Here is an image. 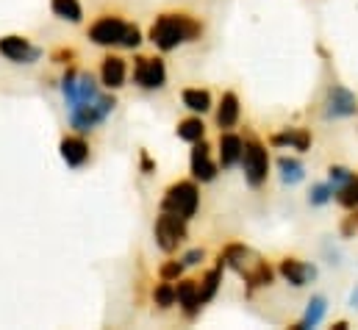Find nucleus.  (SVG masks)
<instances>
[{"label":"nucleus","instance_id":"ddd939ff","mask_svg":"<svg viewBox=\"0 0 358 330\" xmlns=\"http://www.w3.org/2000/svg\"><path fill=\"white\" fill-rule=\"evenodd\" d=\"M176 303H178L180 308H183V314L192 320V317H197V311H200V289H197V280H178V286H176Z\"/></svg>","mask_w":358,"mask_h":330},{"label":"nucleus","instance_id":"0eeeda50","mask_svg":"<svg viewBox=\"0 0 358 330\" xmlns=\"http://www.w3.org/2000/svg\"><path fill=\"white\" fill-rule=\"evenodd\" d=\"M358 111L353 92H348L345 86H331L328 97H325V117L328 120H339V117H353Z\"/></svg>","mask_w":358,"mask_h":330},{"label":"nucleus","instance_id":"f257e3e1","mask_svg":"<svg viewBox=\"0 0 358 330\" xmlns=\"http://www.w3.org/2000/svg\"><path fill=\"white\" fill-rule=\"evenodd\" d=\"M200 36V22L189 14H162L150 28V42L159 50H176L183 42H194Z\"/></svg>","mask_w":358,"mask_h":330},{"label":"nucleus","instance_id":"c756f323","mask_svg":"<svg viewBox=\"0 0 358 330\" xmlns=\"http://www.w3.org/2000/svg\"><path fill=\"white\" fill-rule=\"evenodd\" d=\"M203 258H206L203 250H189V252L183 255V266H194V264H200Z\"/></svg>","mask_w":358,"mask_h":330},{"label":"nucleus","instance_id":"2eb2a0df","mask_svg":"<svg viewBox=\"0 0 358 330\" xmlns=\"http://www.w3.org/2000/svg\"><path fill=\"white\" fill-rule=\"evenodd\" d=\"M236 122H239V97L234 92H225L222 100H220V108H217V125L222 131H228Z\"/></svg>","mask_w":358,"mask_h":330},{"label":"nucleus","instance_id":"9d476101","mask_svg":"<svg viewBox=\"0 0 358 330\" xmlns=\"http://www.w3.org/2000/svg\"><path fill=\"white\" fill-rule=\"evenodd\" d=\"M59 148H62V159L67 162V166H84L90 162V145H87L84 136L67 134Z\"/></svg>","mask_w":358,"mask_h":330},{"label":"nucleus","instance_id":"7c9ffc66","mask_svg":"<svg viewBox=\"0 0 358 330\" xmlns=\"http://www.w3.org/2000/svg\"><path fill=\"white\" fill-rule=\"evenodd\" d=\"M353 231H358V214L342 222V234H345V236H353Z\"/></svg>","mask_w":358,"mask_h":330},{"label":"nucleus","instance_id":"a211bd4d","mask_svg":"<svg viewBox=\"0 0 358 330\" xmlns=\"http://www.w3.org/2000/svg\"><path fill=\"white\" fill-rule=\"evenodd\" d=\"M242 278L248 280V286H250V289H256V286H269V283H272V278H275V272H272V266H269L267 261H256V264H253V269H248Z\"/></svg>","mask_w":358,"mask_h":330},{"label":"nucleus","instance_id":"6ab92c4d","mask_svg":"<svg viewBox=\"0 0 358 330\" xmlns=\"http://www.w3.org/2000/svg\"><path fill=\"white\" fill-rule=\"evenodd\" d=\"M50 8L62 20H70V22H81L84 20V8H81L78 0H50Z\"/></svg>","mask_w":358,"mask_h":330},{"label":"nucleus","instance_id":"2f4dec72","mask_svg":"<svg viewBox=\"0 0 358 330\" xmlns=\"http://www.w3.org/2000/svg\"><path fill=\"white\" fill-rule=\"evenodd\" d=\"M73 56H76V53H73V50H56V53H53V59H56V62H59V64H67V62H70V59H73Z\"/></svg>","mask_w":358,"mask_h":330},{"label":"nucleus","instance_id":"9b49d317","mask_svg":"<svg viewBox=\"0 0 358 330\" xmlns=\"http://www.w3.org/2000/svg\"><path fill=\"white\" fill-rule=\"evenodd\" d=\"M280 275H283L286 283H292L294 289H303L308 280L317 278V269L308 266V264H303V261H297V258H283V261H280Z\"/></svg>","mask_w":358,"mask_h":330},{"label":"nucleus","instance_id":"20e7f679","mask_svg":"<svg viewBox=\"0 0 358 330\" xmlns=\"http://www.w3.org/2000/svg\"><path fill=\"white\" fill-rule=\"evenodd\" d=\"M156 245L164 250V252H176V250L186 242V220L178 214H170V211H162L159 220H156Z\"/></svg>","mask_w":358,"mask_h":330},{"label":"nucleus","instance_id":"aec40b11","mask_svg":"<svg viewBox=\"0 0 358 330\" xmlns=\"http://www.w3.org/2000/svg\"><path fill=\"white\" fill-rule=\"evenodd\" d=\"M180 100H183V106H186V108L200 111V114L211 108V94H208L206 89H183Z\"/></svg>","mask_w":358,"mask_h":330},{"label":"nucleus","instance_id":"cd10ccee","mask_svg":"<svg viewBox=\"0 0 358 330\" xmlns=\"http://www.w3.org/2000/svg\"><path fill=\"white\" fill-rule=\"evenodd\" d=\"M139 42H142L139 28H136V25H128V28H125V34H122V39H120V48L134 50V48H139Z\"/></svg>","mask_w":358,"mask_h":330},{"label":"nucleus","instance_id":"4468645a","mask_svg":"<svg viewBox=\"0 0 358 330\" xmlns=\"http://www.w3.org/2000/svg\"><path fill=\"white\" fill-rule=\"evenodd\" d=\"M242 150H245V142L236 134H222L220 136V166L222 169L236 166L242 162Z\"/></svg>","mask_w":358,"mask_h":330},{"label":"nucleus","instance_id":"f8f14e48","mask_svg":"<svg viewBox=\"0 0 358 330\" xmlns=\"http://www.w3.org/2000/svg\"><path fill=\"white\" fill-rule=\"evenodd\" d=\"M125 76H128V64L122 56H106L100 64V81L106 89H120L125 86Z\"/></svg>","mask_w":358,"mask_h":330},{"label":"nucleus","instance_id":"412c9836","mask_svg":"<svg viewBox=\"0 0 358 330\" xmlns=\"http://www.w3.org/2000/svg\"><path fill=\"white\" fill-rule=\"evenodd\" d=\"M278 169H280V180L283 183H300L303 180V175H306V169H303V164L297 162V159H278Z\"/></svg>","mask_w":358,"mask_h":330},{"label":"nucleus","instance_id":"393cba45","mask_svg":"<svg viewBox=\"0 0 358 330\" xmlns=\"http://www.w3.org/2000/svg\"><path fill=\"white\" fill-rule=\"evenodd\" d=\"M153 303L159 308H173L176 306V283L173 280H164L153 289Z\"/></svg>","mask_w":358,"mask_h":330},{"label":"nucleus","instance_id":"4be33fe9","mask_svg":"<svg viewBox=\"0 0 358 330\" xmlns=\"http://www.w3.org/2000/svg\"><path fill=\"white\" fill-rule=\"evenodd\" d=\"M178 136L183 142H197V139H203L206 136V125L197 120V117H189V120H180L178 122Z\"/></svg>","mask_w":358,"mask_h":330},{"label":"nucleus","instance_id":"1a4fd4ad","mask_svg":"<svg viewBox=\"0 0 358 330\" xmlns=\"http://www.w3.org/2000/svg\"><path fill=\"white\" fill-rule=\"evenodd\" d=\"M217 169H220V166L211 162V148H208V142H206V139H197L194 148H192V175H194V180L208 183V180L217 178Z\"/></svg>","mask_w":358,"mask_h":330},{"label":"nucleus","instance_id":"7ed1b4c3","mask_svg":"<svg viewBox=\"0 0 358 330\" xmlns=\"http://www.w3.org/2000/svg\"><path fill=\"white\" fill-rule=\"evenodd\" d=\"M242 169H245V178L253 189H259L264 180H267L269 172V156L267 148L259 142V139H248L245 142V150H242Z\"/></svg>","mask_w":358,"mask_h":330},{"label":"nucleus","instance_id":"c85d7f7f","mask_svg":"<svg viewBox=\"0 0 358 330\" xmlns=\"http://www.w3.org/2000/svg\"><path fill=\"white\" fill-rule=\"evenodd\" d=\"M180 272H183V261H167V264L159 269L162 280H178Z\"/></svg>","mask_w":358,"mask_h":330},{"label":"nucleus","instance_id":"b1692460","mask_svg":"<svg viewBox=\"0 0 358 330\" xmlns=\"http://www.w3.org/2000/svg\"><path fill=\"white\" fill-rule=\"evenodd\" d=\"M334 194H336V203H339V206H345V208H358V178L348 180L345 186H339Z\"/></svg>","mask_w":358,"mask_h":330},{"label":"nucleus","instance_id":"423d86ee","mask_svg":"<svg viewBox=\"0 0 358 330\" xmlns=\"http://www.w3.org/2000/svg\"><path fill=\"white\" fill-rule=\"evenodd\" d=\"M128 22L122 17H114V14H106V17H97L90 28V39L94 45H120L122 34H125Z\"/></svg>","mask_w":358,"mask_h":330},{"label":"nucleus","instance_id":"f3484780","mask_svg":"<svg viewBox=\"0 0 358 330\" xmlns=\"http://www.w3.org/2000/svg\"><path fill=\"white\" fill-rule=\"evenodd\" d=\"M220 283H222V264H220L217 269L206 272V278L197 283V289H200V303H203V306H206L208 300H214V294H217Z\"/></svg>","mask_w":358,"mask_h":330},{"label":"nucleus","instance_id":"f03ea898","mask_svg":"<svg viewBox=\"0 0 358 330\" xmlns=\"http://www.w3.org/2000/svg\"><path fill=\"white\" fill-rule=\"evenodd\" d=\"M197 203H200L197 186L192 180H178L167 189V194L162 200V211H170V214H178L183 220H189V217H194Z\"/></svg>","mask_w":358,"mask_h":330},{"label":"nucleus","instance_id":"dca6fc26","mask_svg":"<svg viewBox=\"0 0 358 330\" xmlns=\"http://www.w3.org/2000/svg\"><path fill=\"white\" fill-rule=\"evenodd\" d=\"M269 142H272L275 148H286V145H289V148L306 153V150L311 148V134L303 131V128H294V131H286V134H275Z\"/></svg>","mask_w":358,"mask_h":330},{"label":"nucleus","instance_id":"a878e982","mask_svg":"<svg viewBox=\"0 0 358 330\" xmlns=\"http://www.w3.org/2000/svg\"><path fill=\"white\" fill-rule=\"evenodd\" d=\"M328 178H331V186H334V192H336L339 186H345V183L353 180L356 175H353L348 166H331V169H328Z\"/></svg>","mask_w":358,"mask_h":330},{"label":"nucleus","instance_id":"6e6552de","mask_svg":"<svg viewBox=\"0 0 358 330\" xmlns=\"http://www.w3.org/2000/svg\"><path fill=\"white\" fill-rule=\"evenodd\" d=\"M0 53L8 59V62H17V64H31L42 56L39 48H34L25 36H3L0 39Z\"/></svg>","mask_w":358,"mask_h":330},{"label":"nucleus","instance_id":"39448f33","mask_svg":"<svg viewBox=\"0 0 358 330\" xmlns=\"http://www.w3.org/2000/svg\"><path fill=\"white\" fill-rule=\"evenodd\" d=\"M134 81L142 89H162L167 83V67L162 59H150V56H139L134 62Z\"/></svg>","mask_w":358,"mask_h":330},{"label":"nucleus","instance_id":"5701e85b","mask_svg":"<svg viewBox=\"0 0 358 330\" xmlns=\"http://www.w3.org/2000/svg\"><path fill=\"white\" fill-rule=\"evenodd\" d=\"M322 317H325V297H314V300L308 303V311H306L303 322H300V325H294V330L314 328V325H320V320H322Z\"/></svg>","mask_w":358,"mask_h":330},{"label":"nucleus","instance_id":"bb28decb","mask_svg":"<svg viewBox=\"0 0 358 330\" xmlns=\"http://www.w3.org/2000/svg\"><path fill=\"white\" fill-rule=\"evenodd\" d=\"M331 197H334V186L331 183H317L311 189V197L308 200H311V206H325Z\"/></svg>","mask_w":358,"mask_h":330}]
</instances>
